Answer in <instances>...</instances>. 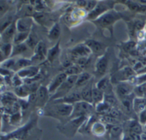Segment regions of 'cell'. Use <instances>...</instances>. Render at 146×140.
Segmentation results:
<instances>
[{
    "instance_id": "4316f807",
    "label": "cell",
    "mask_w": 146,
    "mask_h": 140,
    "mask_svg": "<svg viewBox=\"0 0 146 140\" xmlns=\"http://www.w3.org/2000/svg\"><path fill=\"white\" fill-rule=\"evenodd\" d=\"M60 41H58L52 48L48 49V52H47V59L50 61V62H53L54 60L56 59L57 57L58 56L60 52Z\"/></svg>"
},
{
    "instance_id": "603a6c76",
    "label": "cell",
    "mask_w": 146,
    "mask_h": 140,
    "mask_svg": "<svg viewBox=\"0 0 146 140\" xmlns=\"http://www.w3.org/2000/svg\"><path fill=\"white\" fill-rule=\"evenodd\" d=\"M146 109V98L144 97H135L133 100V110L135 113L139 114Z\"/></svg>"
},
{
    "instance_id": "8d00e7d4",
    "label": "cell",
    "mask_w": 146,
    "mask_h": 140,
    "mask_svg": "<svg viewBox=\"0 0 146 140\" xmlns=\"http://www.w3.org/2000/svg\"><path fill=\"white\" fill-rule=\"evenodd\" d=\"M13 47L11 43H5L2 44L1 47V55L5 57L6 58L11 57V54H12Z\"/></svg>"
},
{
    "instance_id": "8992f818",
    "label": "cell",
    "mask_w": 146,
    "mask_h": 140,
    "mask_svg": "<svg viewBox=\"0 0 146 140\" xmlns=\"http://www.w3.org/2000/svg\"><path fill=\"white\" fill-rule=\"evenodd\" d=\"M121 18V14L118 13L117 11H113V10H110V11L104 13L103 15L98 17L94 21L99 27H108L112 25L114 22H115L117 20L120 19Z\"/></svg>"
},
{
    "instance_id": "4fadbf2b",
    "label": "cell",
    "mask_w": 146,
    "mask_h": 140,
    "mask_svg": "<svg viewBox=\"0 0 146 140\" xmlns=\"http://www.w3.org/2000/svg\"><path fill=\"white\" fill-rule=\"evenodd\" d=\"M33 24V19L31 17H22L16 21L17 32H30Z\"/></svg>"
},
{
    "instance_id": "7dc6e473",
    "label": "cell",
    "mask_w": 146,
    "mask_h": 140,
    "mask_svg": "<svg viewBox=\"0 0 146 140\" xmlns=\"http://www.w3.org/2000/svg\"><path fill=\"white\" fill-rule=\"evenodd\" d=\"M10 71L9 69H7L1 68V74L3 77H10Z\"/></svg>"
},
{
    "instance_id": "7402d4cb",
    "label": "cell",
    "mask_w": 146,
    "mask_h": 140,
    "mask_svg": "<svg viewBox=\"0 0 146 140\" xmlns=\"http://www.w3.org/2000/svg\"><path fill=\"white\" fill-rule=\"evenodd\" d=\"M85 44L88 46V48L91 49V51L93 53L96 54H102V55H104L103 51H104L105 47H104V45L102 43L96 41L94 39H88L86 41Z\"/></svg>"
},
{
    "instance_id": "83f0119b",
    "label": "cell",
    "mask_w": 146,
    "mask_h": 140,
    "mask_svg": "<svg viewBox=\"0 0 146 140\" xmlns=\"http://www.w3.org/2000/svg\"><path fill=\"white\" fill-rule=\"evenodd\" d=\"M128 132L135 133V134H139L143 133V131L142 125L140 122L137 121L136 120H131L128 122Z\"/></svg>"
},
{
    "instance_id": "836d02e7",
    "label": "cell",
    "mask_w": 146,
    "mask_h": 140,
    "mask_svg": "<svg viewBox=\"0 0 146 140\" xmlns=\"http://www.w3.org/2000/svg\"><path fill=\"white\" fill-rule=\"evenodd\" d=\"M28 49V46L27 45L26 43H22V44H15L13 47L12 54H11V57H14L16 55H19V54H23Z\"/></svg>"
},
{
    "instance_id": "d590c367",
    "label": "cell",
    "mask_w": 146,
    "mask_h": 140,
    "mask_svg": "<svg viewBox=\"0 0 146 140\" xmlns=\"http://www.w3.org/2000/svg\"><path fill=\"white\" fill-rule=\"evenodd\" d=\"M64 72L67 74V76H78L82 72H84V71H83L81 67H80L77 64H74L73 66L70 67L69 68L66 69Z\"/></svg>"
},
{
    "instance_id": "3957f363",
    "label": "cell",
    "mask_w": 146,
    "mask_h": 140,
    "mask_svg": "<svg viewBox=\"0 0 146 140\" xmlns=\"http://www.w3.org/2000/svg\"><path fill=\"white\" fill-rule=\"evenodd\" d=\"M51 111H48L46 115L51 117H68L70 118L74 110L73 104H64V103H51Z\"/></svg>"
},
{
    "instance_id": "44dd1931",
    "label": "cell",
    "mask_w": 146,
    "mask_h": 140,
    "mask_svg": "<svg viewBox=\"0 0 146 140\" xmlns=\"http://www.w3.org/2000/svg\"><path fill=\"white\" fill-rule=\"evenodd\" d=\"M106 126L104 123L101 122V121H95V122L93 123L91 129H90V131H91V134L98 137H103L106 133Z\"/></svg>"
},
{
    "instance_id": "816d5d0a",
    "label": "cell",
    "mask_w": 146,
    "mask_h": 140,
    "mask_svg": "<svg viewBox=\"0 0 146 140\" xmlns=\"http://www.w3.org/2000/svg\"><path fill=\"white\" fill-rule=\"evenodd\" d=\"M144 127H145V129H146V124H145V125H144Z\"/></svg>"
},
{
    "instance_id": "d6986e66",
    "label": "cell",
    "mask_w": 146,
    "mask_h": 140,
    "mask_svg": "<svg viewBox=\"0 0 146 140\" xmlns=\"http://www.w3.org/2000/svg\"><path fill=\"white\" fill-rule=\"evenodd\" d=\"M17 27L16 22H13L11 25L9 26L6 29H4L2 32H1V37L2 41L5 43H10L11 40L14 39V37L16 34Z\"/></svg>"
},
{
    "instance_id": "681fc988",
    "label": "cell",
    "mask_w": 146,
    "mask_h": 140,
    "mask_svg": "<svg viewBox=\"0 0 146 140\" xmlns=\"http://www.w3.org/2000/svg\"><path fill=\"white\" fill-rule=\"evenodd\" d=\"M141 140H146V133H143L141 134Z\"/></svg>"
},
{
    "instance_id": "d6a6232c",
    "label": "cell",
    "mask_w": 146,
    "mask_h": 140,
    "mask_svg": "<svg viewBox=\"0 0 146 140\" xmlns=\"http://www.w3.org/2000/svg\"><path fill=\"white\" fill-rule=\"evenodd\" d=\"M104 102L106 103L108 106L111 108H116V106L118 105V99L115 97L113 94H106L104 95Z\"/></svg>"
},
{
    "instance_id": "ab89813d",
    "label": "cell",
    "mask_w": 146,
    "mask_h": 140,
    "mask_svg": "<svg viewBox=\"0 0 146 140\" xmlns=\"http://www.w3.org/2000/svg\"><path fill=\"white\" fill-rule=\"evenodd\" d=\"M16 61L14 59H7L5 61H2V62L1 63V68L7 69H12Z\"/></svg>"
},
{
    "instance_id": "cb8c5ba5",
    "label": "cell",
    "mask_w": 146,
    "mask_h": 140,
    "mask_svg": "<svg viewBox=\"0 0 146 140\" xmlns=\"http://www.w3.org/2000/svg\"><path fill=\"white\" fill-rule=\"evenodd\" d=\"M104 95L105 94L103 91H101L96 86L94 85L92 92L93 104H95L96 106L97 104L103 102L104 100Z\"/></svg>"
},
{
    "instance_id": "277c9868",
    "label": "cell",
    "mask_w": 146,
    "mask_h": 140,
    "mask_svg": "<svg viewBox=\"0 0 146 140\" xmlns=\"http://www.w3.org/2000/svg\"><path fill=\"white\" fill-rule=\"evenodd\" d=\"M94 112V107L93 104L84 101H78L74 104V110L69 119L78 118L81 117H86L91 115Z\"/></svg>"
},
{
    "instance_id": "30bf717a",
    "label": "cell",
    "mask_w": 146,
    "mask_h": 140,
    "mask_svg": "<svg viewBox=\"0 0 146 140\" xmlns=\"http://www.w3.org/2000/svg\"><path fill=\"white\" fill-rule=\"evenodd\" d=\"M81 101H82L81 91H73V92H70L69 94H68L66 96L62 97V98L53 100L52 103H64V104H73L74 105V104Z\"/></svg>"
},
{
    "instance_id": "bcb514c9",
    "label": "cell",
    "mask_w": 146,
    "mask_h": 140,
    "mask_svg": "<svg viewBox=\"0 0 146 140\" xmlns=\"http://www.w3.org/2000/svg\"><path fill=\"white\" fill-rule=\"evenodd\" d=\"M139 122L143 125L146 124V109L139 114Z\"/></svg>"
},
{
    "instance_id": "ffe728a7",
    "label": "cell",
    "mask_w": 146,
    "mask_h": 140,
    "mask_svg": "<svg viewBox=\"0 0 146 140\" xmlns=\"http://www.w3.org/2000/svg\"><path fill=\"white\" fill-rule=\"evenodd\" d=\"M93 87H94V85H93V79H91L86 85L83 87L81 91L82 101H86V102L93 104Z\"/></svg>"
},
{
    "instance_id": "484cf974",
    "label": "cell",
    "mask_w": 146,
    "mask_h": 140,
    "mask_svg": "<svg viewBox=\"0 0 146 140\" xmlns=\"http://www.w3.org/2000/svg\"><path fill=\"white\" fill-rule=\"evenodd\" d=\"M31 64H32V61H31V59H29L26 58L19 59L17 60V61H16L15 64H14L12 69L14 70V71H20V70L23 69L30 67V66H31Z\"/></svg>"
},
{
    "instance_id": "f1b7e54d",
    "label": "cell",
    "mask_w": 146,
    "mask_h": 140,
    "mask_svg": "<svg viewBox=\"0 0 146 140\" xmlns=\"http://www.w3.org/2000/svg\"><path fill=\"white\" fill-rule=\"evenodd\" d=\"M133 93L132 94L129 96H127V97H123V98L121 99V104H122L123 107L125 109L126 111H134L133 110V100L134 97H131V96H133Z\"/></svg>"
},
{
    "instance_id": "60d3db41",
    "label": "cell",
    "mask_w": 146,
    "mask_h": 140,
    "mask_svg": "<svg viewBox=\"0 0 146 140\" xmlns=\"http://www.w3.org/2000/svg\"><path fill=\"white\" fill-rule=\"evenodd\" d=\"M108 114H109L111 117H114V118L118 120H119L122 117V114H121V111L117 108H111V109L110 110Z\"/></svg>"
},
{
    "instance_id": "ee69618b",
    "label": "cell",
    "mask_w": 146,
    "mask_h": 140,
    "mask_svg": "<svg viewBox=\"0 0 146 140\" xmlns=\"http://www.w3.org/2000/svg\"><path fill=\"white\" fill-rule=\"evenodd\" d=\"M98 1H87V4L85 7V10H86L88 12H91V11H92L96 8V7L98 4Z\"/></svg>"
},
{
    "instance_id": "e575fe53",
    "label": "cell",
    "mask_w": 146,
    "mask_h": 140,
    "mask_svg": "<svg viewBox=\"0 0 146 140\" xmlns=\"http://www.w3.org/2000/svg\"><path fill=\"white\" fill-rule=\"evenodd\" d=\"M100 121L104 123V124H106V125L109 126H114L119 124V120L111 117L109 114H104V115H102Z\"/></svg>"
},
{
    "instance_id": "f6af8a7d",
    "label": "cell",
    "mask_w": 146,
    "mask_h": 140,
    "mask_svg": "<svg viewBox=\"0 0 146 140\" xmlns=\"http://www.w3.org/2000/svg\"><path fill=\"white\" fill-rule=\"evenodd\" d=\"M8 9V5H7L5 1H0V14L2 16L3 14H5L7 10Z\"/></svg>"
},
{
    "instance_id": "7a4b0ae2",
    "label": "cell",
    "mask_w": 146,
    "mask_h": 140,
    "mask_svg": "<svg viewBox=\"0 0 146 140\" xmlns=\"http://www.w3.org/2000/svg\"><path fill=\"white\" fill-rule=\"evenodd\" d=\"M86 117H81L78 118L69 119L68 122L62 124L61 127H58L61 132L67 137H72L75 135L77 131L81 129V127L86 121Z\"/></svg>"
},
{
    "instance_id": "ac0fdd59",
    "label": "cell",
    "mask_w": 146,
    "mask_h": 140,
    "mask_svg": "<svg viewBox=\"0 0 146 140\" xmlns=\"http://www.w3.org/2000/svg\"><path fill=\"white\" fill-rule=\"evenodd\" d=\"M112 84L111 78L108 76H106V77H103L101 79H100L98 82L96 84V86L105 94H113Z\"/></svg>"
},
{
    "instance_id": "7bdbcfd3",
    "label": "cell",
    "mask_w": 146,
    "mask_h": 140,
    "mask_svg": "<svg viewBox=\"0 0 146 140\" xmlns=\"http://www.w3.org/2000/svg\"><path fill=\"white\" fill-rule=\"evenodd\" d=\"M11 82L12 84L15 86L16 87H21V86L23 85V80H21V78L20 77H19L17 74L14 75V77H12L11 79Z\"/></svg>"
},
{
    "instance_id": "5b68a950",
    "label": "cell",
    "mask_w": 146,
    "mask_h": 140,
    "mask_svg": "<svg viewBox=\"0 0 146 140\" xmlns=\"http://www.w3.org/2000/svg\"><path fill=\"white\" fill-rule=\"evenodd\" d=\"M78 76H68L66 81L58 88L56 92L54 95H52V97H51V99L52 101L55 99H58L62 98V97H65L67 94H69L70 91L76 86Z\"/></svg>"
},
{
    "instance_id": "9c48e42d",
    "label": "cell",
    "mask_w": 146,
    "mask_h": 140,
    "mask_svg": "<svg viewBox=\"0 0 146 140\" xmlns=\"http://www.w3.org/2000/svg\"><path fill=\"white\" fill-rule=\"evenodd\" d=\"M67 77H68V76H67V74L65 72H61L58 74V75L56 76L53 79L52 81H51L48 87L49 94H51V95H54L56 92L57 90L58 89V88L62 85L63 83L66 81Z\"/></svg>"
},
{
    "instance_id": "52a82bcc",
    "label": "cell",
    "mask_w": 146,
    "mask_h": 140,
    "mask_svg": "<svg viewBox=\"0 0 146 140\" xmlns=\"http://www.w3.org/2000/svg\"><path fill=\"white\" fill-rule=\"evenodd\" d=\"M134 75H135V71L133 69L128 67H124L111 77V83L116 85L118 83L122 81H129L131 79L133 78Z\"/></svg>"
},
{
    "instance_id": "d4e9b609",
    "label": "cell",
    "mask_w": 146,
    "mask_h": 140,
    "mask_svg": "<svg viewBox=\"0 0 146 140\" xmlns=\"http://www.w3.org/2000/svg\"><path fill=\"white\" fill-rule=\"evenodd\" d=\"M91 80V76L88 72H82L78 76L76 87H84Z\"/></svg>"
},
{
    "instance_id": "e0dca14e",
    "label": "cell",
    "mask_w": 146,
    "mask_h": 140,
    "mask_svg": "<svg viewBox=\"0 0 146 140\" xmlns=\"http://www.w3.org/2000/svg\"><path fill=\"white\" fill-rule=\"evenodd\" d=\"M34 55L31 59V61H43L47 56L48 50L46 49L45 44L43 41H39L36 48L34 49Z\"/></svg>"
},
{
    "instance_id": "4dcf8cb0",
    "label": "cell",
    "mask_w": 146,
    "mask_h": 140,
    "mask_svg": "<svg viewBox=\"0 0 146 140\" xmlns=\"http://www.w3.org/2000/svg\"><path fill=\"white\" fill-rule=\"evenodd\" d=\"M60 35H61V28H60L59 24L56 23L49 30L48 37L49 39L54 41V40L58 39L59 38Z\"/></svg>"
},
{
    "instance_id": "74e56055",
    "label": "cell",
    "mask_w": 146,
    "mask_h": 140,
    "mask_svg": "<svg viewBox=\"0 0 146 140\" xmlns=\"http://www.w3.org/2000/svg\"><path fill=\"white\" fill-rule=\"evenodd\" d=\"M38 42H39V41H38V38H37L36 35L33 34V33L30 32L29 36L28 39H27V41H26L27 45L29 47H30V48L35 49L36 47L37 46V44H38Z\"/></svg>"
},
{
    "instance_id": "2e32d148",
    "label": "cell",
    "mask_w": 146,
    "mask_h": 140,
    "mask_svg": "<svg viewBox=\"0 0 146 140\" xmlns=\"http://www.w3.org/2000/svg\"><path fill=\"white\" fill-rule=\"evenodd\" d=\"M49 92L48 89L44 86H40L36 91V104L38 107H42L47 103L49 99Z\"/></svg>"
},
{
    "instance_id": "c3c4849f",
    "label": "cell",
    "mask_w": 146,
    "mask_h": 140,
    "mask_svg": "<svg viewBox=\"0 0 146 140\" xmlns=\"http://www.w3.org/2000/svg\"><path fill=\"white\" fill-rule=\"evenodd\" d=\"M77 3V5L80 7H84L85 9L86 6L87 4V1H76Z\"/></svg>"
},
{
    "instance_id": "1f68e13d",
    "label": "cell",
    "mask_w": 146,
    "mask_h": 140,
    "mask_svg": "<svg viewBox=\"0 0 146 140\" xmlns=\"http://www.w3.org/2000/svg\"><path fill=\"white\" fill-rule=\"evenodd\" d=\"M30 32H17L15 36L13 39V42H14V45L15 44H22V43L26 42L27 39H28L29 36Z\"/></svg>"
},
{
    "instance_id": "b9f144b4",
    "label": "cell",
    "mask_w": 146,
    "mask_h": 140,
    "mask_svg": "<svg viewBox=\"0 0 146 140\" xmlns=\"http://www.w3.org/2000/svg\"><path fill=\"white\" fill-rule=\"evenodd\" d=\"M89 61V57H80L76 59V62L78 66L82 68L85 65H86L87 63Z\"/></svg>"
},
{
    "instance_id": "f907efd6",
    "label": "cell",
    "mask_w": 146,
    "mask_h": 140,
    "mask_svg": "<svg viewBox=\"0 0 146 140\" xmlns=\"http://www.w3.org/2000/svg\"><path fill=\"white\" fill-rule=\"evenodd\" d=\"M9 140H19V139H10Z\"/></svg>"
},
{
    "instance_id": "f35d334b",
    "label": "cell",
    "mask_w": 146,
    "mask_h": 140,
    "mask_svg": "<svg viewBox=\"0 0 146 140\" xmlns=\"http://www.w3.org/2000/svg\"><path fill=\"white\" fill-rule=\"evenodd\" d=\"M21 112L18 111V112H16L12 114V115L11 116L9 119L10 124H12L14 126H17L21 122Z\"/></svg>"
},
{
    "instance_id": "ba28073f",
    "label": "cell",
    "mask_w": 146,
    "mask_h": 140,
    "mask_svg": "<svg viewBox=\"0 0 146 140\" xmlns=\"http://www.w3.org/2000/svg\"><path fill=\"white\" fill-rule=\"evenodd\" d=\"M134 89L135 87L130 81H122L115 85V92L117 97L121 99L123 97L132 94L133 91H134Z\"/></svg>"
},
{
    "instance_id": "f546056e",
    "label": "cell",
    "mask_w": 146,
    "mask_h": 140,
    "mask_svg": "<svg viewBox=\"0 0 146 140\" xmlns=\"http://www.w3.org/2000/svg\"><path fill=\"white\" fill-rule=\"evenodd\" d=\"M123 127L119 124L111 126L109 129L110 137L111 139H120L123 134Z\"/></svg>"
},
{
    "instance_id": "8fae6325",
    "label": "cell",
    "mask_w": 146,
    "mask_h": 140,
    "mask_svg": "<svg viewBox=\"0 0 146 140\" xmlns=\"http://www.w3.org/2000/svg\"><path fill=\"white\" fill-rule=\"evenodd\" d=\"M92 53L88 46L86 44H80L71 49L70 54L74 58V59L84 57H89L90 54Z\"/></svg>"
},
{
    "instance_id": "5bb4252c",
    "label": "cell",
    "mask_w": 146,
    "mask_h": 140,
    "mask_svg": "<svg viewBox=\"0 0 146 140\" xmlns=\"http://www.w3.org/2000/svg\"><path fill=\"white\" fill-rule=\"evenodd\" d=\"M108 66V59L106 54L101 55L96 61L95 66V72L99 77L104 75L106 72Z\"/></svg>"
},
{
    "instance_id": "7c38bea8",
    "label": "cell",
    "mask_w": 146,
    "mask_h": 140,
    "mask_svg": "<svg viewBox=\"0 0 146 140\" xmlns=\"http://www.w3.org/2000/svg\"><path fill=\"white\" fill-rule=\"evenodd\" d=\"M40 69L36 66H30V67L24 68L20 71H17V74L21 79H33L38 76L39 74Z\"/></svg>"
},
{
    "instance_id": "9a60e30c",
    "label": "cell",
    "mask_w": 146,
    "mask_h": 140,
    "mask_svg": "<svg viewBox=\"0 0 146 140\" xmlns=\"http://www.w3.org/2000/svg\"><path fill=\"white\" fill-rule=\"evenodd\" d=\"M108 9L109 7H107V4H105V2H103V1H98V4L96 7V8L93 10L92 11L88 13V14L87 15V18L88 19H91L95 21L96 19L98 18V17H101V15L106 13V11H108Z\"/></svg>"
},
{
    "instance_id": "6da1fadb",
    "label": "cell",
    "mask_w": 146,
    "mask_h": 140,
    "mask_svg": "<svg viewBox=\"0 0 146 140\" xmlns=\"http://www.w3.org/2000/svg\"><path fill=\"white\" fill-rule=\"evenodd\" d=\"M41 130L37 127V118L33 117L23 127L11 132L1 134V140H9L10 139H17L19 140H38L41 137Z\"/></svg>"
}]
</instances>
